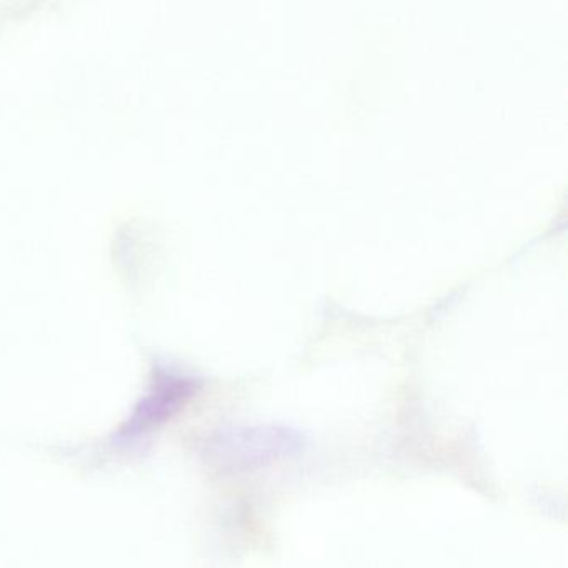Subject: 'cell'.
<instances>
[{"label": "cell", "instance_id": "cell-1", "mask_svg": "<svg viewBox=\"0 0 568 568\" xmlns=\"http://www.w3.org/2000/svg\"><path fill=\"white\" fill-rule=\"evenodd\" d=\"M214 447L219 460L239 470H248L297 454L302 447V438L291 428H232L219 435Z\"/></svg>", "mask_w": 568, "mask_h": 568}, {"label": "cell", "instance_id": "cell-2", "mask_svg": "<svg viewBox=\"0 0 568 568\" xmlns=\"http://www.w3.org/2000/svg\"><path fill=\"white\" fill-rule=\"evenodd\" d=\"M195 388L192 382L185 378L164 377L154 385L151 392L139 402L115 438L119 442H138L148 437L155 428L171 420L189 398L194 395Z\"/></svg>", "mask_w": 568, "mask_h": 568}]
</instances>
